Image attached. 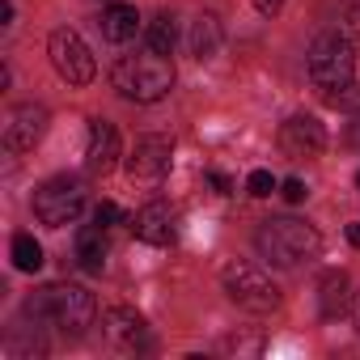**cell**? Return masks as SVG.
<instances>
[{
  "label": "cell",
  "mask_w": 360,
  "mask_h": 360,
  "mask_svg": "<svg viewBox=\"0 0 360 360\" xmlns=\"http://www.w3.org/2000/svg\"><path fill=\"white\" fill-rule=\"evenodd\" d=\"M187 43H191V56H195V60H212V56L221 51V22H217L212 13H200Z\"/></svg>",
  "instance_id": "cell-17"
},
{
  "label": "cell",
  "mask_w": 360,
  "mask_h": 360,
  "mask_svg": "<svg viewBox=\"0 0 360 360\" xmlns=\"http://www.w3.org/2000/svg\"><path fill=\"white\" fill-rule=\"evenodd\" d=\"M26 314H34V322H51L64 335H81L85 326H94V292L81 284H47L26 301Z\"/></svg>",
  "instance_id": "cell-1"
},
{
  "label": "cell",
  "mask_w": 360,
  "mask_h": 360,
  "mask_svg": "<svg viewBox=\"0 0 360 360\" xmlns=\"http://www.w3.org/2000/svg\"><path fill=\"white\" fill-rule=\"evenodd\" d=\"M47 51H51V64H56V72H60L68 85H89V81H94L98 64H94V56H89V47L81 43V34H77V30H68V26L51 30V39H47Z\"/></svg>",
  "instance_id": "cell-7"
},
{
  "label": "cell",
  "mask_w": 360,
  "mask_h": 360,
  "mask_svg": "<svg viewBox=\"0 0 360 360\" xmlns=\"http://www.w3.org/2000/svg\"><path fill=\"white\" fill-rule=\"evenodd\" d=\"M356 187H360V174H356Z\"/></svg>",
  "instance_id": "cell-29"
},
{
  "label": "cell",
  "mask_w": 360,
  "mask_h": 360,
  "mask_svg": "<svg viewBox=\"0 0 360 360\" xmlns=\"http://www.w3.org/2000/svg\"><path fill=\"white\" fill-rule=\"evenodd\" d=\"M326 102H330V106H339V110H360V85L352 81V85L335 89V94H326Z\"/></svg>",
  "instance_id": "cell-21"
},
{
  "label": "cell",
  "mask_w": 360,
  "mask_h": 360,
  "mask_svg": "<svg viewBox=\"0 0 360 360\" xmlns=\"http://www.w3.org/2000/svg\"><path fill=\"white\" fill-rule=\"evenodd\" d=\"M255 9H259L263 18H276V13L284 9V0H255Z\"/></svg>",
  "instance_id": "cell-26"
},
{
  "label": "cell",
  "mask_w": 360,
  "mask_h": 360,
  "mask_svg": "<svg viewBox=\"0 0 360 360\" xmlns=\"http://www.w3.org/2000/svg\"><path fill=\"white\" fill-rule=\"evenodd\" d=\"M85 165H89V174H110V169L119 165V127H115L110 119H94V123H89Z\"/></svg>",
  "instance_id": "cell-12"
},
{
  "label": "cell",
  "mask_w": 360,
  "mask_h": 360,
  "mask_svg": "<svg viewBox=\"0 0 360 360\" xmlns=\"http://www.w3.org/2000/svg\"><path fill=\"white\" fill-rule=\"evenodd\" d=\"M343 34L360 47V0H352L347 5V18H343Z\"/></svg>",
  "instance_id": "cell-23"
},
{
  "label": "cell",
  "mask_w": 360,
  "mask_h": 360,
  "mask_svg": "<svg viewBox=\"0 0 360 360\" xmlns=\"http://www.w3.org/2000/svg\"><path fill=\"white\" fill-rule=\"evenodd\" d=\"M280 148L284 157H318L326 148V127L314 119V115H292L284 127H280Z\"/></svg>",
  "instance_id": "cell-10"
},
{
  "label": "cell",
  "mask_w": 360,
  "mask_h": 360,
  "mask_svg": "<svg viewBox=\"0 0 360 360\" xmlns=\"http://www.w3.org/2000/svg\"><path fill=\"white\" fill-rule=\"evenodd\" d=\"M221 284H225L229 301L242 305V309H250V314H271L280 305V288L259 267H250V263H225Z\"/></svg>",
  "instance_id": "cell-6"
},
{
  "label": "cell",
  "mask_w": 360,
  "mask_h": 360,
  "mask_svg": "<svg viewBox=\"0 0 360 360\" xmlns=\"http://www.w3.org/2000/svg\"><path fill=\"white\" fill-rule=\"evenodd\" d=\"M131 233H136L144 246H169V242L178 238V225H174V212H169L161 200H153V204H144V208L131 217Z\"/></svg>",
  "instance_id": "cell-11"
},
{
  "label": "cell",
  "mask_w": 360,
  "mask_h": 360,
  "mask_svg": "<svg viewBox=\"0 0 360 360\" xmlns=\"http://www.w3.org/2000/svg\"><path fill=\"white\" fill-rule=\"evenodd\" d=\"M356 322H360V297H356Z\"/></svg>",
  "instance_id": "cell-28"
},
{
  "label": "cell",
  "mask_w": 360,
  "mask_h": 360,
  "mask_svg": "<svg viewBox=\"0 0 360 360\" xmlns=\"http://www.w3.org/2000/svg\"><path fill=\"white\" fill-rule=\"evenodd\" d=\"M347 288H352L347 271H339V267L318 280V309H322V318H343L352 309V292Z\"/></svg>",
  "instance_id": "cell-13"
},
{
  "label": "cell",
  "mask_w": 360,
  "mask_h": 360,
  "mask_svg": "<svg viewBox=\"0 0 360 360\" xmlns=\"http://www.w3.org/2000/svg\"><path fill=\"white\" fill-rule=\"evenodd\" d=\"M208 183H212V187H217L221 195H233V178H229V174H221V169H212V174H208Z\"/></svg>",
  "instance_id": "cell-25"
},
{
  "label": "cell",
  "mask_w": 360,
  "mask_h": 360,
  "mask_svg": "<svg viewBox=\"0 0 360 360\" xmlns=\"http://www.w3.org/2000/svg\"><path fill=\"white\" fill-rule=\"evenodd\" d=\"M81 212H85V183H81V178L60 174V178H51V183H43L34 191V217L43 225H51V229L72 225Z\"/></svg>",
  "instance_id": "cell-5"
},
{
  "label": "cell",
  "mask_w": 360,
  "mask_h": 360,
  "mask_svg": "<svg viewBox=\"0 0 360 360\" xmlns=\"http://www.w3.org/2000/svg\"><path fill=\"white\" fill-rule=\"evenodd\" d=\"M174 161V144L165 136H140L127 157V178L131 183H161Z\"/></svg>",
  "instance_id": "cell-8"
},
{
  "label": "cell",
  "mask_w": 360,
  "mask_h": 360,
  "mask_svg": "<svg viewBox=\"0 0 360 360\" xmlns=\"http://www.w3.org/2000/svg\"><path fill=\"white\" fill-rule=\"evenodd\" d=\"M102 326H106V335H110L119 347H136V343H144V335H148L144 318H140L136 309H123V305L106 309V314H102Z\"/></svg>",
  "instance_id": "cell-14"
},
{
  "label": "cell",
  "mask_w": 360,
  "mask_h": 360,
  "mask_svg": "<svg viewBox=\"0 0 360 360\" xmlns=\"http://www.w3.org/2000/svg\"><path fill=\"white\" fill-rule=\"evenodd\" d=\"M255 246L271 267H297V263H305L322 250V238H318L314 225H305L297 217H271V221L259 225Z\"/></svg>",
  "instance_id": "cell-2"
},
{
  "label": "cell",
  "mask_w": 360,
  "mask_h": 360,
  "mask_svg": "<svg viewBox=\"0 0 360 360\" xmlns=\"http://www.w3.org/2000/svg\"><path fill=\"white\" fill-rule=\"evenodd\" d=\"M98 26H102V39H106V43L123 47V43L136 39V30H140V13H136V5H110V9L102 13Z\"/></svg>",
  "instance_id": "cell-15"
},
{
  "label": "cell",
  "mask_w": 360,
  "mask_h": 360,
  "mask_svg": "<svg viewBox=\"0 0 360 360\" xmlns=\"http://www.w3.org/2000/svg\"><path fill=\"white\" fill-rule=\"evenodd\" d=\"M144 39H148V47H153V51L169 56V51H174V43H178V26H174V13H157V18L148 22Z\"/></svg>",
  "instance_id": "cell-19"
},
{
  "label": "cell",
  "mask_w": 360,
  "mask_h": 360,
  "mask_svg": "<svg viewBox=\"0 0 360 360\" xmlns=\"http://www.w3.org/2000/svg\"><path fill=\"white\" fill-rule=\"evenodd\" d=\"M77 263H81V271L102 276V267H106V229L102 225L77 229Z\"/></svg>",
  "instance_id": "cell-16"
},
{
  "label": "cell",
  "mask_w": 360,
  "mask_h": 360,
  "mask_svg": "<svg viewBox=\"0 0 360 360\" xmlns=\"http://www.w3.org/2000/svg\"><path fill=\"white\" fill-rule=\"evenodd\" d=\"M347 242H352V246L360 250V225H347Z\"/></svg>",
  "instance_id": "cell-27"
},
{
  "label": "cell",
  "mask_w": 360,
  "mask_h": 360,
  "mask_svg": "<svg viewBox=\"0 0 360 360\" xmlns=\"http://www.w3.org/2000/svg\"><path fill=\"white\" fill-rule=\"evenodd\" d=\"M276 187H280V183H276V174H271V169H255V174L246 178V191H250L255 200H267Z\"/></svg>",
  "instance_id": "cell-20"
},
{
  "label": "cell",
  "mask_w": 360,
  "mask_h": 360,
  "mask_svg": "<svg viewBox=\"0 0 360 360\" xmlns=\"http://www.w3.org/2000/svg\"><path fill=\"white\" fill-rule=\"evenodd\" d=\"M43 131H47V106H39V102H26V106H18V110H9V119H5V148L9 153H30L39 140H43Z\"/></svg>",
  "instance_id": "cell-9"
},
{
  "label": "cell",
  "mask_w": 360,
  "mask_h": 360,
  "mask_svg": "<svg viewBox=\"0 0 360 360\" xmlns=\"http://www.w3.org/2000/svg\"><path fill=\"white\" fill-rule=\"evenodd\" d=\"M9 255H13V267L26 271V276H34L43 267V246L34 242V233H18L13 246H9Z\"/></svg>",
  "instance_id": "cell-18"
},
{
  "label": "cell",
  "mask_w": 360,
  "mask_h": 360,
  "mask_svg": "<svg viewBox=\"0 0 360 360\" xmlns=\"http://www.w3.org/2000/svg\"><path fill=\"white\" fill-rule=\"evenodd\" d=\"M123 221V212H119V204H110V200H102L98 208H94V225H102V229H110V225H119Z\"/></svg>",
  "instance_id": "cell-22"
},
{
  "label": "cell",
  "mask_w": 360,
  "mask_h": 360,
  "mask_svg": "<svg viewBox=\"0 0 360 360\" xmlns=\"http://www.w3.org/2000/svg\"><path fill=\"white\" fill-rule=\"evenodd\" d=\"M110 81L127 102H161L174 89V64L148 47L144 56H123L110 68Z\"/></svg>",
  "instance_id": "cell-3"
},
{
  "label": "cell",
  "mask_w": 360,
  "mask_h": 360,
  "mask_svg": "<svg viewBox=\"0 0 360 360\" xmlns=\"http://www.w3.org/2000/svg\"><path fill=\"white\" fill-rule=\"evenodd\" d=\"M280 195H284V204H301L309 191H305L301 178H284V183H280Z\"/></svg>",
  "instance_id": "cell-24"
},
{
  "label": "cell",
  "mask_w": 360,
  "mask_h": 360,
  "mask_svg": "<svg viewBox=\"0 0 360 360\" xmlns=\"http://www.w3.org/2000/svg\"><path fill=\"white\" fill-rule=\"evenodd\" d=\"M305 68H309V81L322 89V98H326V94H335V89H343V85H352V72H356L352 39H347V34H339V30L318 34V39H314V47H309Z\"/></svg>",
  "instance_id": "cell-4"
}]
</instances>
